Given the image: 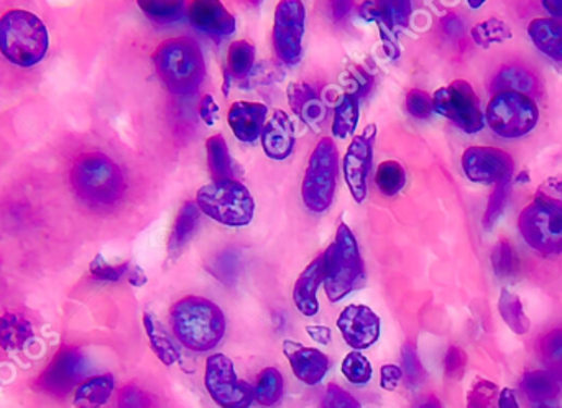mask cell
Returning a JSON list of instances; mask_svg holds the SVG:
<instances>
[{"label": "cell", "mask_w": 562, "mask_h": 408, "mask_svg": "<svg viewBox=\"0 0 562 408\" xmlns=\"http://www.w3.org/2000/svg\"><path fill=\"white\" fill-rule=\"evenodd\" d=\"M171 326L178 342L195 353L212 351L224 337L228 323L215 301L184 297L171 308Z\"/></svg>", "instance_id": "6da1fadb"}, {"label": "cell", "mask_w": 562, "mask_h": 408, "mask_svg": "<svg viewBox=\"0 0 562 408\" xmlns=\"http://www.w3.org/2000/svg\"><path fill=\"white\" fill-rule=\"evenodd\" d=\"M154 63L158 78L171 95H195L205 82V57L193 38L176 37L163 41L155 51Z\"/></svg>", "instance_id": "7a4b0ae2"}, {"label": "cell", "mask_w": 562, "mask_h": 408, "mask_svg": "<svg viewBox=\"0 0 562 408\" xmlns=\"http://www.w3.org/2000/svg\"><path fill=\"white\" fill-rule=\"evenodd\" d=\"M71 185L90 208H112L125 193V180L114 160L105 153H84L71 170Z\"/></svg>", "instance_id": "3957f363"}, {"label": "cell", "mask_w": 562, "mask_h": 408, "mask_svg": "<svg viewBox=\"0 0 562 408\" xmlns=\"http://www.w3.org/2000/svg\"><path fill=\"white\" fill-rule=\"evenodd\" d=\"M322 285L331 304H338L364 282L365 270L361 249L347 224L338 227L334 243L322 254Z\"/></svg>", "instance_id": "277c9868"}, {"label": "cell", "mask_w": 562, "mask_h": 408, "mask_svg": "<svg viewBox=\"0 0 562 408\" xmlns=\"http://www.w3.org/2000/svg\"><path fill=\"white\" fill-rule=\"evenodd\" d=\"M50 47L47 27L32 12H8L0 18V53L11 63L32 67L40 63Z\"/></svg>", "instance_id": "5b68a950"}, {"label": "cell", "mask_w": 562, "mask_h": 408, "mask_svg": "<svg viewBox=\"0 0 562 408\" xmlns=\"http://www.w3.org/2000/svg\"><path fill=\"white\" fill-rule=\"evenodd\" d=\"M518 230L525 243L542 256L562 254V199L539 193L520 213Z\"/></svg>", "instance_id": "8992f818"}, {"label": "cell", "mask_w": 562, "mask_h": 408, "mask_svg": "<svg viewBox=\"0 0 562 408\" xmlns=\"http://www.w3.org/2000/svg\"><path fill=\"white\" fill-rule=\"evenodd\" d=\"M199 210L216 223L229 227L251 224L255 214V201L247 186L234 178L216 180L198 189Z\"/></svg>", "instance_id": "52a82bcc"}, {"label": "cell", "mask_w": 562, "mask_h": 408, "mask_svg": "<svg viewBox=\"0 0 562 408\" xmlns=\"http://www.w3.org/2000/svg\"><path fill=\"white\" fill-rule=\"evenodd\" d=\"M339 175V152L334 140L325 137L313 150L303 178L302 196L313 213H325L331 208Z\"/></svg>", "instance_id": "ba28073f"}, {"label": "cell", "mask_w": 562, "mask_h": 408, "mask_svg": "<svg viewBox=\"0 0 562 408\" xmlns=\"http://www.w3.org/2000/svg\"><path fill=\"white\" fill-rule=\"evenodd\" d=\"M486 121L503 139H522L538 125L539 108L533 96L523 92H496L487 106Z\"/></svg>", "instance_id": "9c48e42d"}, {"label": "cell", "mask_w": 562, "mask_h": 408, "mask_svg": "<svg viewBox=\"0 0 562 408\" xmlns=\"http://www.w3.org/2000/svg\"><path fill=\"white\" fill-rule=\"evenodd\" d=\"M205 387L221 408H251L255 401L254 387L237 378L234 362L222 353L206 361Z\"/></svg>", "instance_id": "30bf717a"}, {"label": "cell", "mask_w": 562, "mask_h": 408, "mask_svg": "<svg viewBox=\"0 0 562 408\" xmlns=\"http://www.w3.org/2000/svg\"><path fill=\"white\" fill-rule=\"evenodd\" d=\"M432 106L435 112L454 122L467 134H477L486 125V114L480 109L479 98L473 86L464 79H455L451 85L438 89L432 96Z\"/></svg>", "instance_id": "8fae6325"}, {"label": "cell", "mask_w": 562, "mask_h": 408, "mask_svg": "<svg viewBox=\"0 0 562 408\" xmlns=\"http://www.w3.org/2000/svg\"><path fill=\"white\" fill-rule=\"evenodd\" d=\"M305 28L306 9L302 0H280L274 9L273 48L283 63L296 64L302 60Z\"/></svg>", "instance_id": "7c38bea8"}, {"label": "cell", "mask_w": 562, "mask_h": 408, "mask_svg": "<svg viewBox=\"0 0 562 408\" xmlns=\"http://www.w3.org/2000/svg\"><path fill=\"white\" fill-rule=\"evenodd\" d=\"M462 170L471 182L500 185L512 180L515 163L509 153L496 147H471L462 156Z\"/></svg>", "instance_id": "4fadbf2b"}, {"label": "cell", "mask_w": 562, "mask_h": 408, "mask_svg": "<svg viewBox=\"0 0 562 408\" xmlns=\"http://www.w3.org/2000/svg\"><path fill=\"white\" fill-rule=\"evenodd\" d=\"M375 135H377L375 124L367 125L361 135H355L342 162L345 183L357 205H362L367 198V180L371 170V159H374Z\"/></svg>", "instance_id": "5bb4252c"}, {"label": "cell", "mask_w": 562, "mask_h": 408, "mask_svg": "<svg viewBox=\"0 0 562 408\" xmlns=\"http://www.w3.org/2000/svg\"><path fill=\"white\" fill-rule=\"evenodd\" d=\"M338 327L345 345L354 351H364L379 342V314L365 305H349L344 308L339 314Z\"/></svg>", "instance_id": "9a60e30c"}, {"label": "cell", "mask_w": 562, "mask_h": 408, "mask_svg": "<svg viewBox=\"0 0 562 408\" xmlns=\"http://www.w3.org/2000/svg\"><path fill=\"white\" fill-rule=\"evenodd\" d=\"M187 18L193 27L211 37H231L237 27L234 15L224 8L221 0H193L187 9Z\"/></svg>", "instance_id": "2e32d148"}, {"label": "cell", "mask_w": 562, "mask_h": 408, "mask_svg": "<svg viewBox=\"0 0 562 408\" xmlns=\"http://www.w3.org/2000/svg\"><path fill=\"white\" fill-rule=\"evenodd\" d=\"M283 355L292 366L293 374L303 384L315 387L325 381L329 371V358L316 348H306L302 343L283 342Z\"/></svg>", "instance_id": "e0dca14e"}, {"label": "cell", "mask_w": 562, "mask_h": 408, "mask_svg": "<svg viewBox=\"0 0 562 408\" xmlns=\"http://www.w3.org/2000/svg\"><path fill=\"white\" fill-rule=\"evenodd\" d=\"M295 124L292 118L285 111L278 109L265 122L264 132H261V147L265 156L278 162L286 160L295 150Z\"/></svg>", "instance_id": "ac0fdd59"}, {"label": "cell", "mask_w": 562, "mask_h": 408, "mask_svg": "<svg viewBox=\"0 0 562 408\" xmlns=\"http://www.w3.org/2000/svg\"><path fill=\"white\" fill-rule=\"evenodd\" d=\"M268 108L260 102L237 101L231 106L228 122L241 143H257L267 122Z\"/></svg>", "instance_id": "d6986e66"}, {"label": "cell", "mask_w": 562, "mask_h": 408, "mask_svg": "<svg viewBox=\"0 0 562 408\" xmlns=\"http://www.w3.org/2000/svg\"><path fill=\"white\" fill-rule=\"evenodd\" d=\"M83 374V358L73 349L61 351L41 375L40 384L50 394H66Z\"/></svg>", "instance_id": "ffe728a7"}, {"label": "cell", "mask_w": 562, "mask_h": 408, "mask_svg": "<svg viewBox=\"0 0 562 408\" xmlns=\"http://www.w3.org/2000/svg\"><path fill=\"white\" fill-rule=\"evenodd\" d=\"M286 96L295 115H298L306 125L318 131L328 118V108L319 92L308 83L298 82L290 83Z\"/></svg>", "instance_id": "44dd1931"}, {"label": "cell", "mask_w": 562, "mask_h": 408, "mask_svg": "<svg viewBox=\"0 0 562 408\" xmlns=\"http://www.w3.org/2000/svg\"><path fill=\"white\" fill-rule=\"evenodd\" d=\"M322 274H325V262H322V256H319L303 270L293 288L295 307L305 317L318 314V288L322 284Z\"/></svg>", "instance_id": "7402d4cb"}, {"label": "cell", "mask_w": 562, "mask_h": 408, "mask_svg": "<svg viewBox=\"0 0 562 408\" xmlns=\"http://www.w3.org/2000/svg\"><path fill=\"white\" fill-rule=\"evenodd\" d=\"M535 47L551 60L562 63V24L554 18H536L528 25Z\"/></svg>", "instance_id": "603a6c76"}, {"label": "cell", "mask_w": 562, "mask_h": 408, "mask_svg": "<svg viewBox=\"0 0 562 408\" xmlns=\"http://www.w3.org/2000/svg\"><path fill=\"white\" fill-rule=\"evenodd\" d=\"M201 214L196 201H186L181 207L180 213L174 220L170 243H168V252L171 257H176L184 249V246L192 240L193 234L198 230Z\"/></svg>", "instance_id": "cb8c5ba5"}, {"label": "cell", "mask_w": 562, "mask_h": 408, "mask_svg": "<svg viewBox=\"0 0 562 408\" xmlns=\"http://www.w3.org/2000/svg\"><path fill=\"white\" fill-rule=\"evenodd\" d=\"M115 381L112 374L94 375L77 385L74 394V407L101 408L108 404L114 392Z\"/></svg>", "instance_id": "d4e9b609"}, {"label": "cell", "mask_w": 562, "mask_h": 408, "mask_svg": "<svg viewBox=\"0 0 562 408\" xmlns=\"http://www.w3.org/2000/svg\"><path fill=\"white\" fill-rule=\"evenodd\" d=\"M492 88L496 92L515 91L523 95L535 96L539 91L538 78L533 75L526 67L518 64H510L503 66L492 82Z\"/></svg>", "instance_id": "484cf974"}, {"label": "cell", "mask_w": 562, "mask_h": 408, "mask_svg": "<svg viewBox=\"0 0 562 408\" xmlns=\"http://www.w3.org/2000/svg\"><path fill=\"white\" fill-rule=\"evenodd\" d=\"M34 339V327L19 314L8 313L0 318V348L19 351L30 345Z\"/></svg>", "instance_id": "4316f807"}, {"label": "cell", "mask_w": 562, "mask_h": 408, "mask_svg": "<svg viewBox=\"0 0 562 408\" xmlns=\"http://www.w3.org/2000/svg\"><path fill=\"white\" fill-rule=\"evenodd\" d=\"M361 115V98L345 92L338 99L334 106V121H332V135L335 139L345 140L354 135Z\"/></svg>", "instance_id": "83f0119b"}, {"label": "cell", "mask_w": 562, "mask_h": 408, "mask_svg": "<svg viewBox=\"0 0 562 408\" xmlns=\"http://www.w3.org/2000/svg\"><path fill=\"white\" fill-rule=\"evenodd\" d=\"M144 326L147 331L148 342H150L151 351L157 355V358L163 362L164 366H173L174 362L180 361V351L174 346L170 334L161 326L160 321L151 313L144 314Z\"/></svg>", "instance_id": "f1b7e54d"}, {"label": "cell", "mask_w": 562, "mask_h": 408, "mask_svg": "<svg viewBox=\"0 0 562 408\" xmlns=\"http://www.w3.org/2000/svg\"><path fill=\"white\" fill-rule=\"evenodd\" d=\"M523 392L529 400L545 404V401L554 400L558 397L561 387H559L558 379L549 371H528L522 379Z\"/></svg>", "instance_id": "f546056e"}, {"label": "cell", "mask_w": 562, "mask_h": 408, "mask_svg": "<svg viewBox=\"0 0 562 408\" xmlns=\"http://www.w3.org/2000/svg\"><path fill=\"white\" fill-rule=\"evenodd\" d=\"M138 8L155 24L168 25L183 18L186 0H137Z\"/></svg>", "instance_id": "4dcf8cb0"}, {"label": "cell", "mask_w": 562, "mask_h": 408, "mask_svg": "<svg viewBox=\"0 0 562 408\" xmlns=\"http://www.w3.org/2000/svg\"><path fill=\"white\" fill-rule=\"evenodd\" d=\"M499 313L513 333L526 334L532 327V323H529L528 317L523 310L522 300L506 288H503L502 294H500Z\"/></svg>", "instance_id": "1f68e13d"}, {"label": "cell", "mask_w": 562, "mask_h": 408, "mask_svg": "<svg viewBox=\"0 0 562 408\" xmlns=\"http://www.w3.org/2000/svg\"><path fill=\"white\" fill-rule=\"evenodd\" d=\"M255 401L261 407H273L283 395V375L274 368H267L255 381Z\"/></svg>", "instance_id": "d6a6232c"}, {"label": "cell", "mask_w": 562, "mask_h": 408, "mask_svg": "<svg viewBox=\"0 0 562 408\" xmlns=\"http://www.w3.org/2000/svg\"><path fill=\"white\" fill-rule=\"evenodd\" d=\"M206 152H208V165L215 182L216 180L232 178L231 153H229L228 144L221 134L209 137L206 143Z\"/></svg>", "instance_id": "836d02e7"}, {"label": "cell", "mask_w": 562, "mask_h": 408, "mask_svg": "<svg viewBox=\"0 0 562 408\" xmlns=\"http://www.w3.org/2000/svg\"><path fill=\"white\" fill-rule=\"evenodd\" d=\"M255 66V47L247 40L231 44L228 51V70L234 78H247Z\"/></svg>", "instance_id": "e575fe53"}, {"label": "cell", "mask_w": 562, "mask_h": 408, "mask_svg": "<svg viewBox=\"0 0 562 408\" xmlns=\"http://www.w3.org/2000/svg\"><path fill=\"white\" fill-rule=\"evenodd\" d=\"M375 185L386 196H396L406 185L405 169L395 160L382 162L375 173Z\"/></svg>", "instance_id": "d590c367"}, {"label": "cell", "mask_w": 562, "mask_h": 408, "mask_svg": "<svg viewBox=\"0 0 562 408\" xmlns=\"http://www.w3.org/2000/svg\"><path fill=\"white\" fill-rule=\"evenodd\" d=\"M382 24L389 28H405L412 18V0H374Z\"/></svg>", "instance_id": "8d00e7d4"}, {"label": "cell", "mask_w": 562, "mask_h": 408, "mask_svg": "<svg viewBox=\"0 0 562 408\" xmlns=\"http://www.w3.org/2000/svg\"><path fill=\"white\" fill-rule=\"evenodd\" d=\"M492 265L499 279H515L518 275L520 259L509 240L502 239L493 247Z\"/></svg>", "instance_id": "74e56055"}, {"label": "cell", "mask_w": 562, "mask_h": 408, "mask_svg": "<svg viewBox=\"0 0 562 408\" xmlns=\"http://www.w3.org/2000/svg\"><path fill=\"white\" fill-rule=\"evenodd\" d=\"M342 375L347 379L351 384L367 385L370 382L371 374V364L368 362V359L362 355L361 351H352L345 356L344 361H342Z\"/></svg>", "instance_id": "f35d334b"}, {"label": "cell", "mask_w": 562, "mask_h": 408, "mask_svg": "<svg viewBox=\"0 0 562 408\" xmlns=\"http://www.w3.org/2000/svg\"><path fill=\"white\" fill-rule=\"evenodd\" d=\"M541 355L551 374L562 379V327L546 334L541 342Z\"/></svg>", "instance_id": "ab89813d"}, {"label": "cell", "mask_w": 562, "mask_h": 408, "mask_svg": "<svg viewBox=\"0 0 562 408\" xmlns=\"http://www.w3.org/2000/svg\"><path fill=\"white\" fill-rule=\"evenodd\" d=\"M500 388L493 382L479 381L467 395V408H499Z\"/></svg>", "instance_id": "60d3db41"}, {"label": "cell", "mask_w": 562, "mask_h": 408, "mask_svg": "<svg viewBox=\"0 0 562 408\" xmlns=\"http://www.w3.org/2000/svg\"><path fill=\"white\" fill-rule=\"evenodd\" d=\"M406 111L415 119H428L435 112L431 96L422 89H412L406 95Z\"/></svg>", "instance_id": "b9f144b4"}, {"label": "cell", "mask_w": 562, "mask_h": 408, "mask_svg": "<svg viewBox=\"0 0 562 408\" xmlns=\"http://www.w3.org/2000/svg\"><path fill=\"white\" fill-rule=\"evenodd\" d=\"M321 408H362V405L352 397L351 392L344 391L338 384H329L322 397Z\"/></svg>", "instance_id": "7bdbcfd3"}, {"label": "cell", "mask_w": 562, "mask_h": 408, "mask_svg": "<svg viewBox=\"0 0 562 408\" xmlns=\"http://www.w3.org/2000/svg\"><path fill=\"white\" fill-rule=\"evenodd\" d=\"M129 272V263H122V265H111L106 262L102 256L96 257L94 262L90 263V274L99 281L118 282L124 277Z\"/></svg>", "instance_id": "ee69618b"}, {"label": "cell", "mask_w": 562, "mask_h": 408, "mask_svg": "<svg viewBox=\"0 0 562 408\" xmlns=\"http://www.w3.org/2000/svg\"><path fill=\"white\" fill-rule=\"evenodd\" d=\"M402 361V371L406 381L410 382V385H418V382L422 381L423 375H425V371H423L422 362H419L418 355H416L415 348H413L412 345H406L405 348H403Z\"/></svg>", "instance_id": "f6af8a7d"}, {"label": "cell", "mask_w": 562, "mask_h": 408, "mask_svg": "<svg viewBox=\"0 0 562 408\" xmlns=\"http://www.w3.org/2000/svg\"><path fill=\"white\" fill-rule=\"evenodd\" d=\"M118 408H151V400L142 388L127 385L122 388Z\"/></svg>", "instance_id": "bcb514c9"}, {"label": "cell", "mask_w": 562, "mask_h": 408, "mask_svg": "<svg viewBox=\"0 0 562 408\" xmlns=\"http://www.w3.org/2000/svg\"><path fill=\"white\" fill-rule=\"evenodd\" d=\"M465 366H467V355L457 346H451L445 353L444 371L448 378L459 379L464 374Z\"/></svg>", "instance_id": "7dc6e473"}, {"label": "cell", "mask_w": 562, "mask_h": 408, "mask_svg": "<svg viewBox=\"0 0 562 408\" xmlns=\"http://www.w3.org/2000/svg\"><path fill=\"white\" fill-rule=\"evenodd\" d=\"M509 183H500L497 185L496 193H493L492 198H490L489 208H487L486 218H484V224L487 227L492 226L493 221L499 218V214L502 213L503 202H505L506 193H509Z\"/></svg>", "instance_id": "c3c4849f"}, {"label": "cell", "mask_w": 562, "mask_h": 408, "mask_svg": "<svg viewBox=\"0 0 562 408\" xmlns=\"http://www.w3.org/2000/svg\"><path fill=\"white\" fill-rule=\"evenodd\" d=\"M402 378L403 371L400 366L386 364L380 369V387L387 392H395Z\"/></svg>", "instance_id": "681fc988"}, {"label": "cell", "mask_w": 562, "mask_h": 408, "mask_svg": "<svg viewBox=\"0 0 562 408\" xmlns=\"http://www.w3.org/2000/svg\"><path fill=\"white\" fill-rule=\"evenodd\" d=\"M219 106L216 104L215 98L211 95L203 96L201 104H199V118L203 119L206 125L212 127L218 121Z\"/></svg>", "instance_id": "f907efd6"}, {"label": "cell", "mask_w": 562, "mask_h": 408, "mask_svg": "<svg viewBox=\"0 0 562 408\" xmlns=\"http://www.w3.org/2000/svg\"><path fill=\"white\" fill-rule=\"evenodd\" d=\"M352 83H354V89H352V95L358 96V98H362V96L367 95L368 91H370L371 86V78L370 75H367V73L362 70V67H354L352 70Z\"/></svg>", "instance_id": "816d5d0a"}, {"label": "cell", "mask_w": 562, "mask_h": 408, "mask_svg": "<svg viewBox=\"0 0 562 408\" xmlns=\"http://www.w3.org/2000/svg\"><path fill=\"white\" fill-rule=\"evenodd\" d=\"M306 333L309 334L313 342L318 343V345L329 346L332 342V331L331 327L328 326H319V324H309L306 326Z\"/></svg>", "instance_id": "f5cc1de1"}, {"label": "cell", "mask_w": 562, "mask_h": 408, "mask_svg": "<svg viewBox=\"0 0 562 408\" xmlns=\"http://www.w3.org/2000/svg\"><path fill=\"white\" fill-rule=\"evenodd\" d=\"M329 4H331L332 18L335 22H342L351 14L352 8H354V0H329Z\"/></svg>", "instance_id": "db71d44e"}, {"label": "cell", "mask_w": 562, "mask_h": 408, "mask_svg": "<svg viewBox=\"0 0 562 408\" xmlns=\"http://www.w3.org/2000/svg\"><path fill=\"white\" fill-rule=\"evenodd\" d=\"M361 17L367 22H382V17H380L379 9L374 4V0H365L364 4L361 5V11H358Z\"/></svg>", "instance_id": "11a10c76"}, {"label": "cell", "mask_w": 562, "mask_h": 408, "mask_svg": "<svg viewBox=\"0 0 562 408\" xmlns=\"http://www.w3.org/2000/svg\"><path fill=\"white\" fill-rule=\"evenodd\" d=\"M499 408H520L518 398L512 388H500Z\"/></svg>", "instance_id": "9f6ffc18"}, {"label": "cell", "mask_w": 562, "mask_h": 408, "mask_svg": "<svg viewBox=\"0 0 562 408\" xmlns=\"http://www.w3.org/2000/svg\"><path fill=\"white\" fill-rule=\"evenodd\" d=\"M541 4L554 21H562V0H541Z\"/></svg>", "instance_id": "6f0895ef"}, {"label": "cell", "mask_w": 562, "mask_h": 408, "mask_svg": "<svg viewBox=\"0 0 562 408\" xmlns=\"http://www.w3.org/2000/svg\"><path fill=\"white\" fill-rule=\"evenodd\" d=\"M127 275L129 282H131L134 287H142V285L147 284V275L144 274V270H142L140 267L129 269Z\"/></svg>", "instance_id": "680465c9"}, {"label": "cell", "mask_w": 562, "mask_h": 408, "mask_svg": "<svg viewBox=\"0 0 562 408\" xmlns=\"http://www.w3.org/2000/svg\"><path fill=\"white\" fill-rule=\"evenodd\" d=\"M416 408H442V405L435 395H429V397L425 398Z\"/></svg>", "instance_id": "91938a15"}, {"label": "cell", "mask_w": 562, "mask_h": 408, "mask_svg": "<svg viewBox=\"0 0 562 408\" xmlns=\"http://www.w3.org/2000/svg\"><path fill=\"white\" fill-rule=\"evenodd\" d=\"M486 0H468V5L473 9H479Z\"/></svg>", "instance_id": "94428289"}, {"label": "cell", "mask_w": 562, "mask_h": 408, "mask_svg": "<svg viewBox=\"0 0 562 408\" xmlns=\"http://www.w3.org/2000/svg\"><path fill=\"white\" fill-rule=\"evenodd\" d=\"M538 408H551V407H548V405H539Z\"/></svg>", "instance_id": "6125c7cd"}]
</instances>
